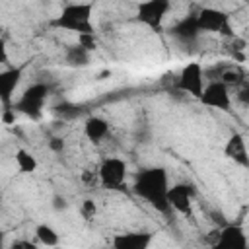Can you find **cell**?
<instances>
[{"label": "cell", "mask_w": 249, "mask_h": 249, "mask_svg": "<svg viewBox=\"0 0 249 249\" xmlns=\"http://www.w3.org/2000/svg\"><path fill=\"white\" fill-rule=\"evenodd\" d=\"M64 60L66 64L70 66H88L89 60H91V53L88 49H84L82 45H70L66 47V53H64Z\"/></svg>", "instance_id": "obj_16"}, {"label": "cell", "mask_w": 249, "mask_h": 249, "mask_svg": "<svg viewBox=\"0 0 249 249\" xmlns=\"http://www.w3.org/2000/svg\"><path fill=\"white\" fill-rule=\"evenodd\" d=\"M99 185L105 191H121L126 183V161L117 158V156H109L105 158L99 167Z\"/></svg>", "instance_id": "obj_6"}, {"label": "cell", "mask_w": 249, "mask_h": 249, "mask_svg": "<svg viewBox=\"0 0 249 249\" xmlns=\"http://www.w3.org/2000/svg\"><path fill=\"white\" fill-rule=\"evenodd\" d=\"M204 86H206V80H204V68L200 66V62H187L179 70V76L175 80V88L181 93H187L195 99L202 95Z\"/></svg>", "instance_id": "obj_7"}, {"label": "cell", "mask_w": 249, "mask_h": 249, "mask_svg": "<svg viewBox=\"0 0 249 249\" xmlns=\"http://www.w3.org/2000/svg\"><path fill=\"white\" fill-rule=\"evenodd\" d=\"M167 200L173 212L181 216H193L195 206V189L189 183H173L167 193Z\"/></svg>", "instance_id": "obj_9"}, {"label": "cell", "mask_w": 249, "mask_h": 249, "mask_svg": "<svg viewBox=\"0 0 249 249\" xmlns=\"http://www.w3.org/2000/svg\"><path fill=\"white\" fill-rule=\"evenodd\" d=\"M222 152H224L226 160L233 161L239 167L249 169V148H247V140H245V136L241 132H231L226 138Z\"/></svg>", "instance_id": "obj_10"}, {"label": "cell", "mask_w": 249, "mask_h": 249, "mask_svg": "<svg viewBox=\"0 0 249 249\" xmlns=\"http://www.w3.org/2000/svg\"><path fill=\"white\" fill-rule=\"evenodd\" d=\"M51 89L47 84L43 82H35L31 86H27L23 89V93L19 95L18 101H14V109L18 113H23L31 119H39L41 113H43V107H45V101L49 97Z\"/></svg>", "instance_id": "obj_5"}, {"label": "cell", "mask_w": 249, "mask_h": 249, "mask_svg": "<svg viewBox=\"0 0 249 249\" xmlns=\"http://www.w3.org/2000/svg\"><path fill=\"white\" fill-rule=\"evenodd\" d=\"M93 12H95L93 2H66L60 8V12L49 21V25L74 35L95 33Z\"/></svg>", "instance_id": "obj_2"}, {"label": "cell", "mask_w": 249, "mask_h": 249, "mask_svg": "<svg viewBox=\"0 0 249 249\" xmlns=\"http://www.w3.org/2000/svg\"><path fill=\"white\" fill-rule=\"evenodd\" d=\"M111 132V124L105 117L101 115H89L86 121H84V136L93 142V144H99L103 142Z\"/></svg>", "instance_id": "obj_14"}, {"label": "cell", "mask_w": 249, "mask_h": 249, "mask_svg": "<svg viewBox=\"0 0 249 249\" xmlns=\"http://www.w3.org/2000/svg\"><path fill=\"white\" fill-rule=\"evenodd\" d=\"M21 82V66H10L0 72V101L2 107H12L14 93Z\"/></svg>", "instance_id": "obj_12"}, {"label": "cell", "mask_w": 249, "mask_h": 249, "mask_svg": "<svg viewBox=\"0 0 249 249\" xmlns=\"http://www.w3.org/2000/svg\"><path fill=\"white\" fill-rule=\"evenodd\" d=\"M249 245V237L241 224H226L218 228V237L214 247H228V249H245Z\"/></svg>", "instance_id": "obj_11"}, {"label": "cell", "mask_w": 249, "mask_h": 249, "mask_svg": "<svg viewBox=\"0 0 249 249\" xmlns=\"http://www.w3.org/2000/svg\"><path fill=\"white\" fill-rule=\"evenodd\" d=\"M169 173L165 167L161 165H152V167H144L134 175V183H132V193L142 198L144 202H148L156 212L160 214H169L173 212L167 200V193H169Z\"/></svg>", "instance_id": "obj_1"}, {"label": "cell", "mask_w": 249, "mask_h": 249, "mask_svg": "<svg viewBox=\"0 0 249 249\" xmlns=\"http://www.w3.org/2000/svg\"><path fill=\"white\" fill-rule=\"evenodd\" d=\"M78 212L84 220H93L97 216V202L93 198H82L78 204Z\"/></svg>", "instance_id": "obj_20"}, {"label": "cell", "mask_w": 249, "mask_h": 249, "mask_svg": "<svg viewBox=\"0 0 249 249\" xmlns=\"http://www.w3.org/2000/svg\"><path fill=\"white\" fill-rule=\"evenodd\" d=\"M78 39H76V43L78 45H82L84 49H88L89 53H93L95 49H97V35L95 33H84V35H76Z\"/></svg>", "instance_id": "obj_21"}, {"label": "cell", "mask_w": 249, "mask_h": 249, "mask_svg": "<svg viewBox=\"0 0 249 249\" xmlns=\"http://www.w3.org/2000/svg\"><path fill=\"white\" fill-rule=\"evenodd\" d=\"M35 237L45 247H56L60 243V235H58V231L51 224H39L35 228Z\"/></svg>", "instance_id": "obj_18"}, {"label": "cell", "mask_w": 249, "mask_h": 249, "mask_svg": "<svg viewBox=\"0 0 249 249\" xmlns=\"http://www.w3.org/2000/svg\"><path fill=\"white\" fill-rule=\"evenodd\" d=\"M171 12V0H142L136 6V21L150 31H161L167 14Z\"/></svg>", "instance_id": "obj_4"}, {"label": "cell", "mask_w": 249, "mask_h": 249, "mask_svg": "<svg viewBox=\"0 0 249 249\" xmlns=\"http://www.w3.org/2000/svg\"><path fill=\"white\" fill-rule=\"evenodd\" d=\"M152 239L154 233L150 231H124V233H115L111 245L115 249H148Z\"/></svg>", "instance_id": "obj_13"}, {"label": "cell", "mask_w": 249, "mask_h": 249, "mask_svg": "<svg viewBox=\"0 0 249 249\" xmlns=\"http://www.w3.org/2000/svg\"><path fill=\"white\" fill-rule=\"evenodd\" d=\"M14 161H16V167L19 169V173H35L37 167H39L37 158L29 150H25V148H18L16 150Z\"/></svg>", "instance_id": "obj_17"}, {"label": "cell", "mask_w": 249, "mask_h": 249, "mask_svg": "<svg viewBox=\"0 0 249 249\" xmlns=\"http://www.w3.org/2000/svg\"><path fill=\"white\" fill-rule=\"evenodd\" d=\"M47 146H49V150H51V152H54V154H62V152H64V148H66V142H64V138H62V136H53V138H49Z\"/></svg>", "instance_id": "obj_22"}, {"label": "cell", "mask_w": 249, "mask_h": 249, "mask_svg": "<svg viewBox=\"0 0 249 249\" xmlns=\"http://www.w3.org/2000/svg\"><path fill=\"white\" fill-rule=\"evenodd\" d=\"M198 101L204 107H210V109L228 113L231 109V89L222 80L206 82V86H204L202 95L198 97Z\"/></svg>", "instance_id": "obj_8"}, {"label": "cell", "mask_w": 249, "mask_h": 249, "mask_svg": "<svg viewBox=\"0 0 249 249\" xmlns=\"http://www.w3.org/2000/svg\"><path fill=\"white\" fill-rule=\"evenodd\" d=\"M169 33H171L173 37H177L179 41H183V43H193V41H196V39L200 37V31H198V25H196V16L193 14V16H187V18L179 19V21L169 29Z\"/></svg>", "instance_id": "obj_15"}, {"label": "cell", "mask_w": 249, "mask_h": 249, "mask_svg": "<svg viewBox=\"0 0 249 249\" xmlns=\"http://www.w3.org/2000/svg\"><path fill=\"white\" fill-rule=\"evenodd\" d=\"M218 80H222L230 89H231V88L237 89V88L245 82V74H243V70H241L239 66H231V68H226V70L220 74Z\"/></svg>", "instance_id": "obj_19"}, {"label": "cell", "mask_w": 249, "mask_h": 249, "mask_svg": "<svg viewBox=\"0 0 249 249\" xmlns=\"http://www.w3.org/2000/svg\"><path fill=\"white\" fill-rule=\"evenodd\" d=\"M235 97H237V101H241L243 105H247V107H249V82H247V80L237 88Z\"/></svg>", "instance_id": "obj_23"}, {"label": "cell", "mask_w": 249, "mask_h": 249, "mask_svg": "<svg viewBox=\"0 0 249 249\" xmlns=\"http://www.w3.org/2000/svg\"><path fill=\"white\" fill-rule=\"evenodd\" d=\"M195 16H196V25H198L200 35H202V33H216V35L228 37V39L233 37L230 14L224 12L222 8L204 6V8H200Z\"/></svg>", "instance_id": "obj_3"}, {"label": "cell", "mask_w": 249, "mask_h": 249, "mask_svg": "<svg viewBox=\"0 0 249 249\" xmlns=\"http://www.w3.org/2000/svg\"><path fill=\"white\" fill-rule=\"evenodd\" d=\"M66 206H68V202H66V198L62 195H54L53 196V208L54 210H64Z\"/></svg>", "instance_id": "obj_24"}]
</instances>
